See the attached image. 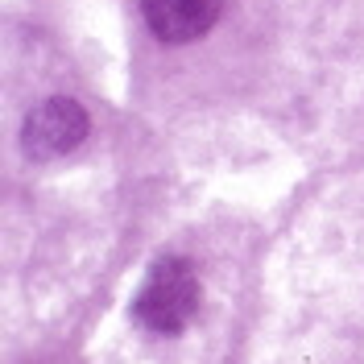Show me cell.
<instances>
[{
	"mask_svg": "<svg viewBox=\"0 0 364 364\" xmlns=\"http://www.w3.org/2000/svg\"><path fill=\"white\" fill-rule=\"evenodd\" d=\"M199 302H203V286L191 269V261L161 257L136 294V318L154 336H178L199 315Z\"/></svg>",
	"mask_w": 364,
	"mask_h": 364,
	"instance_id": "1",
	"label": "cell"
},
{
	"mask_svg": "<svg viewBox=\"0 0 364 364\" xmlns=\"http://www.w3.org/2000/svg\"><path fill=\"white\" fill-rule=\"evenodd\" d=\"M83 136H87V112L67 95H54V100H46V104H38L29 112L21 145L33 161H50V158L70 154Z\"/></svg>",
	"mask_w": 364,
	"mask_h": 364,
	"instance_id": "2",
	"label": "cell"
},
{
	"mask_svg": "<svg viewBox=\"0 0 364 364\" xmlns=\"http://www.w3.org/2000/svg\"><path fill=\"white\" fill-rule=\"evenodd\" d=\"M141 13L158 42H199L220 17V0H141Z\"/></svg>",
	"mask_w": 364,
	"mask_h": 364,
	"instance_id": "3",
	"label": "cell"
}]
</instances>
